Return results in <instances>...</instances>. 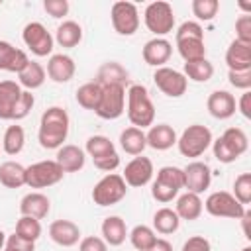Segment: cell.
I'll return each mask as SVG.
<instances>
[{"label":"cell","instance_id":"obj_1","mask_svg":"<svg viewBox=\"0 0 251 251\" xmlns=\"http://www.w3.org/2000/svg\"><path fill=\"white\" fill-rule=\"evenodd\" d=\"M69 127H71V120L67 110L61 106H49L39 120V131H37L39 145L43 149H59L67 141Z\"/></svg>","mask_w":251,"mask_h":251},{"label":"cell","instance_id":"obj_2","mask_svg":"<svg viewBox=\"0 0 251 251\" xmlns=\"http://www.w3.org/2000/svg\"><path fill=\"white\" fill-rule=\"evenodd\" d=\"M176 51L184 59V63L206 59V43L204 29L198 22H182L175 33Z\"/></svg>","mask_w":251,"mask_h":251},{"label":"cell","instance_id":"obj_3","mask_svg":"<svg viewBox=\"0 0 251 251\" xmlns=\"http://www.w3.org/2000/svg\"><path fill=\"white\" fill-rule=\"evenodd\" d=\"M127 100V120L133 127H151L155 120V106L149 98V92L143 84H129L126 92Z\"/></svg>","mask_w":251,"mask_h":251},{"label":"cell","instance_id":"obj_4","mask_svg":"<svg viewBox=\"0 0 251 251\" xmlns=\"http://www.w3.org/2000/svg\"><path fill=\"white\" fill-rule=\"evenodd\" d=\"M212 151L214 157L220 163H233L237 157H241L247 147H249V139L245 135V131L241 127H227L218 139L212 141Z\"/></svg>","mask_w":251,"mask_h":251},{"label":"cell","instance_id":"obj_5","mask_svg":"<svg viewBox=\"0 0 251 251\" xmlns=\"http://www.w3.org/2000/svg\"><path fill=\"white\" fill-rule=\"evenodd\" d=\"M84 153H88V157L92 159L98 171L112 173L120 167V155L116 151V145L106 135H90L86 139Z\"/></svg>","mask_w":251,"mask_h":251},{"label":"cell","instance_id":"obj_6","mask_svg":"<svg viewBox=\"0 0 251 251\" xmlns=\"http://www.w3.org/2000/svg\"><path fill=\"white\" fill-rule=\"evenodd\" d=\"M182 184H184V180H182V169L173 167V165L161 167L157 171V176H155L153 184H151V196L157 202L167 204V202H171L173 198L178 196Z\"/></svg>","mask_w":251,"mask_h":251},{"label":"cell","instance_id":"obj_7","mask_svg":"<svg viewBox=\"0 0 251 251\" xmlns=\"http://www.w3.org/2000/svg\"><path fill=\"white\" fill-rule=\"evenodd\" d=\"M214 137H212V131L202 126V124H192L188 126L180 137H176V147L180 151L182 157H188V159H196L200 155L206 153V149L212 145Z\"/></svg>","mask_w":251,"mask_h":251},{"label":"cell","instance_id":"obj_8","mask_svg":"<svg viewBox=\"0 0 251 251\" xmlns=\"http://www.w3.org/2000/svg\"><path fill=\"white\" fill-rule=\"evenodd\" d=\"M126 194H127V184H126V180L122 178V175H118V173H108V175H104V176L94 184L90 196H92V200H94L96 206L106 208V206H114V204H118L120 200H124Z\"/></svg>","mask_w":251,"mask_h":251},{"label":"cell","instance_id":"obj_9","mask_svg":"<svg viewBox=\"0 0 251 251\" xmlns=\"http://www.w3.org/2000/svg\"><path fill=\"white\" fill-rule=\"evenodd\" d=\"M143 22H145V27L155 37H163V35L171 33L175 29V12H173V6L169 2H163V0L151 2L145 8V12H143Z\"/></svg>","mask_w":251,"mask_h":251},{"label":"cell","instance_id":"obj_10","mask_svg":"<svg viewBox=\"0 0 251 251\" xmlns=\"http://www.w3.org/2000/svg\"><path fill=\"white\" fill-rule=\"evenodd\" d=\"M63 171L57 161H37L25 167V186L29 188H49L63 180Z\"/></svg>","mask_w":251,"mask_h":251},{"label":"cell","instance_id":"obj_11","mask_svg":"<svg viewBox=\"0 0 251 251\" xmlns=\"http://www.w3.org/2000/svg\"><path fill=\"white\" fill-rule=\"evenodd\" d=\"M204 210L214 218H231V220H239L245 214V206L239 204L233 198V194L226 190L212 192L204 202Z\"/></svg>","mask_w":251,"mask_h":251},{"label":"cell","instance_id":"obj_12","mask_svg":"<svg viewBox=\"0 0 251 251\" xmlns=\"http://www.w3.org/2000/svg\"><path fill=\"white\" fill-rule=\"evenodd\" d=\"M110 20H112V27L116 33L120 35H133L139 29V12L137 6L131 2H114L112 10H110Z\"/></svg>","mask_w":251,"mask_h":251},{"label":"cell","instance_id":"obj_13","mask_svg":"<svg viewBox=\"0 0 251 251\" xmlns=\"http://www.w3.org/2000/svg\"><path fill=\"white\" fill-rule=\"evenodd\" d=\"M22 39H24L25 47L35 57H47V55H51L53 45H55L53 35L47 31V27L41 22H29V24H25V27L22 31Z\"/></svg>","mask_w":251,"mask_h":251},{"label":"cell","instance_id":"obj_14","mask_svg":"<svg viewBox=\"0 0 251 251\" xmlns=\"http://www.w3.org/2000/svg\"><path fill=\"white\" fill-rule=\"evenodd\" d=\"M126 110V88L124 86H102V96L94 114L102 120H118Z\"/></svg>","mask_w":251,"mask_h":251},{"label":"cell","instance_id":"obj_15","mask_svg":"<svg viewBox=\"0 0 251 251\" xmlns=\"http://www.w3.org/2000/svg\"><path fill=\"white\" fill-rule=\"evenodd\" d=\"M153 82L169 98H180L186 92V88H188L186 76L180 71L171 69V67H159V69H155Z\"/></svg>","mask_w":251,"mask_h":251},{"label":"cell","instance_id":"obj_16","mask_svg":"<svg viewBox=\"0 0 251 251\" xmlns=\"http://www.w3.org/2000/svg\"><path fill=\"white\" fill-rule=\"evenodd\" d=\"M153 173H155L153 161H151L149 157L137 155V157H133V159L126 165V169H124V173H122V178L126 180L127 186H131V188H141V186H145V184L151 182Z\"/></svg>","mask_w":251,"mask_h":251},{"label":"cell","instance_id":"obj_17","mask_svg":"<svg viewBox=\"0 0 251 251\" xmlns=\"http://www.w3.org/2000/svg\"><path fill=\"white\" fill-rule=\"evenodd\" d=\"M182 180H184L182 188H186V192L202 194L204 190L210 188L212 169L202 161H192L182 169Z\"/></svg>","mask_w":251,"mask_h":251},{"label":"cell","instance_id":"obj_18","mask_svg":"<svg viewBox=\"0 0 251 251\" xmlns=\"http://www.w3.org/2000/svg\"><path fill=\"white\" fill-rule=\"evenodd\" d=\"M173 55V45L171 41H167L165 37H153L149 39L143 49H141V57L147 65L159 69V67H165V63L171 59Z\"/></svg>","mask_w":251,"mask_h":251},{"label":"cell","instance_id":"obj_19","mask_svg":"<svg viewBox=\"0 0 251 251\" xmlns=\"http://www.w3.org/2000/svg\"><path fill=\"white\" fill-rule=\"evenodd\" d=\"M47 76L57 82V84H63V82H69L75 73H76V65L73 61V57L65 55V53H55L49 57L47 61Z\"/></svg>","mask_w":251,"mask_h":251},{"label":"cell","instance_id":"obj_20","mask_svg":"<svg viewBox=\"0 0 251 251\" xmlns=\"http://www.w3.org/2000/svg\"><path fill=\"white\" fill-rule=\"evenodd\" d=\"M49 237L61 247H73L80 241V227L71 220H55L49 226Z\"/></svg>","mask_w":251,"mask_h":251},{"label":"cell","instance_id":"obj_21","mask_svg":"<svg viewBox=\"0 0 251 251\" xmlns=\"http://www.w3.org/2000/svg\"><path fill=\"white\" fill-rule=\"evenodd\" d=\"M206 108L212 118L227 120L235 114V98L227 90H214L206 100Z\"/></svg>","mask_w":251,"mask_h":251},{"label":"cell","instance_id":"obj_22","mask_svg":"<svg viewBox=\"0 0 251 251\" xmlns=\"http://www.w3.org/2000/svg\"><path fill=\"white\" fill-rule=\"evenodd\" d=\"M55 161L63 173H78V171H82V167L86 163V153L78 145L69 143V145H61L57 149Z\"/></svg>","mask_w":251,"mask_h":251},{"label":"cell","instance_id":"obj_23","mask_svg":"<svg viewBox=\"0 0 251 251\" xmlns=\"http://www.w3.org/2000/svg\"><path fill=\"white\" fill-rule=\"evenodd\" d=\"M24 88L16 80H0V120H14V110Z\"/></svg>","mask_w":251,"mask_h":251},{"label":"cell","instance_id":"obj_24","mask_svg":"<svg viewBox=\"0 0 251 251\" xmlns=\"http://www.w3.org/2000/svg\"><path fill=\"white\" fill-rule=\"evenodd\" d=\"M96 82L100 86H127L129 84V73L124 65H120L118 61H108L98 69L96 75Z\"/></svg>","mask_w":251,"mask_h":251},{"label":"cell","instance_id":"obj_25","mask_svg":"<svg viewBox=\"0 0 251 251\" xmlns=\"http://www.w3.org/2000/svg\"><path fill=\"white\" fill-rule=\"evenodd\" d=\"M29 63V57L25 51L14 47L8 41H0V71L8 73H20Z\"/></svg>","mask_w":251,"mask_h":251},{"label":"cell","instance_id":"obj_26","mask_svg":"<svg viewBox=\"0 0 251 251\" xmlns=\"http://www.w3.org/2000/svg\"><path fill=\"white\" fill-rule=\"evenodd\" d=\"M226 65L229 71H249L251 69V43L233 39L226 51Z\"/></svg>","mask_w":251,"mask_h":251},{"label":"cell","instance_id":"obj_27","mask_svg":"<svg viewBox=\"0 0 251 251\" xmlns=\"http://www.w3.org/2000/svg\"><path fill=\"white\" fill-rule=\"evenodd\" d=\"M145 141L147 147L155 151H167L173 145H176V131L169 124H157L149 127V131L145 133Z\"/></svg>","mask_w":251,"mask_h":251},{"label":"cell","instance_id":"obj_28","mask_svg":"<svg viewBox=\"0 0 251 251\" xmlns=\"http://www.w3.org/2000/svg\"><path fill=\"white\" fill-rule=\"evenodd\" d=\"M51 210V200L43 192H27L20 200V214L35 220H43Z\"/></svg>","mask_w":251,"mask_h":251},{"label":"cell","instance_id":"obj_29","mask_svg":"<svg viewBox=\"0 0 251 251\" xmlns=\"http://www.w3.org/2000/svg\"><path fill=\"white\" fill-rule=\"evenodd\" d=\"M45 78H47V73H45L43 65L37 63V61H31V59H29V63L18 73V84H20L24 90H29V92L35 90V88H39V86H43Z\"/></svg>","mask_w":251,"mask_h":251},{"label":"cell","instance_id":"obj_30","mask_svg":"<svg viewBox=\"0 0 251 251\" xmlns=\"http://www.w3.org/2000/svg\"><path fill=\"white\" fill-rule=\"evenodd\" d=\"M204 210V202L200 200V194H194V192H184L176 198V206H175V212L180 220H198L200 214Z\"/></svg>","mask_w":251,"mask_h":251},{"label":"cell","instance_id":"obj_31","mask_svg":"<svg viewBox=\"0 0 251 251\" xmlns=\"http://www.w3.org/2000/svg\"><path fill=\"white\" fill-rule=\"evenodd\" d=\"M100 229H102V239L106 241V245H112V247L122 245L126 241V237H127L126 222L120 216H108V218H104Z\"/></svg>","mask_w":251,"mask_h":251},{"label":"cell","instance_id":"obj_32","mask_svg":"<svg viewBox=\"0 0 251 251\" xmlns=\"http://www.w3.org/2000/svg\"><path fill=\"white\" fill-rule=\"evenodd\" d=\"M120 147L127 153V155H141L147 147V141H145V131L139 129V127H126L122 133H120Z\"/></svg>","mask_w":251,"mask_h":251},{"label":"cell","instance_id":"obj_33","mask_svg":"<svg viewBox=\"0 0 251 251\" xmlns=\"http://www.w3.org/2000/svg\"><path fill=\"white\" fill-rule=\"evenodd\" d=\"M61 47L65 49H71V47H76L80 41H82V27L80 24L73 22V20H65L57 31H55V37H53Z\"/></svg>","mask_w":251,"mask_h":251},{"label":"cell","instance_id":"obj_34","mask_svg":"<svg viewBox=\"0 0 251 251\" xmlns=\"http://www.w3.org/2000/svg\"><path fill=\"white\" fill-rule=\"evenodd\" d=\"M180 226V218L176 216V212L173 208H159L153 214V231L161 233V235H171L178 229Z\"/></svg>","mask_w":251,"mask_h":251},{"label":"cell","instance_id":"obj_35","mask_svg":"<svg viewBox=\"0 0 251 251\" xmlns=\"http://www.w3.org/2000/svg\"><path fill=\"white\" fill-rule=\"evenodd\" d=\"M0 184L6 188H20L25 184V167L16 161H6L0 165Z\"/></svg>","mask_w":251,"mask_h":251},{"label":"cell","instance_id":"obj_36","mask_svg":"<svg viewBox=\"0 0 251 251\" xmlns=\"http://www.w3.org/2000/svg\"><path fill=\"white\" fill-rule=\"evenodd\" d=\"M100 96H102V86H100L96 80H92V82H84L82 86L76 88V94H75L78 106L84 108V110H92V112L98 108Z\"/></svg>","mask_w":251,"mask_h":251},{"label":"cell","instance_id":"obj_37","mask_svg":"<svg viewBox=\"0 0 251 251\" xmlns=\"http://www.w3.org/2000/svg\"><path fill=\"white\" fill-rule=\"evenodd\" d=\"M186 80H194V82H208L214 76V65L208 59H198V61H190L184 63V73Z\"/></svg>","mask_w":251,"mask_h":251},{"label":"cell","instance_id":"obj_38","mask_svg":"<svg viewBox=\"0 0 251 251\" xmlns=\"http://www.w3.org/2000/svg\"><path fill=\"white\" fill-rule=\"evenodd\" d=\"M25 145V131L22 126L14 124V126H8L6 131H4V137H2V149L4 153L8 155H18Z\"/></svg>","mask_w":251,"mask_h":251},{"label":"cell","instance_id":"obj_39","mask_svg":"<svg viewBox=\"0 0 251 251\" xmlns=\"http://www.w3.org/2000/svg\"><path fill=\"white\" fill-rule=\"evenodd\" d=\"M127 237H129L131 245H133L137 251H149V249L155 245V241H157V235H155L153 227L143 226V224L135 226V227L127 233Z\"/></svg>","mask_w":251,"mask_h":251},{"label":"cell","instance_id":"obj_40","mask_svg":"<svg viewBox=\"0 0 251 251\" xmlns=\"http://www.w3.org/2000/svg\"><path fill=\"white\" fill-rule=\"evenodd\" d=\"M20 237L27 239V241H37L41 237V222L35 220V218H29V216H22L16 224V231Z\"/></svg>","mask_w":251,"mask_h":251},{"label":"cell","instance_id":"obj_41","mask_svg":"<svg viewBox=\"0 0 251 251\" xmlns=\"http://www.w3.org/2000/svg\"><path fill=\"white\" fill-rule=\"evenodd\" d=\"M190 8H192V14L200 22H210L216 18V14L220 10V2L218 0H192Z\"/></svg>","mask_w":251,"mask_h":251},{"label":"cell","instance_id":"obj_42","mask_svg":"<svg viewBox=\"0 0 251 251\" xmlns=\"http://www.w3.org/2000/svg\"><path fill=\"white\" fill-rule=\"evenodd\" d=\"M233 198L239 204H249L251 202V173H241L233 180Z\"/></svg>","mask_w":251,"mask_h":251},{"label":"cell","instance_id":"obj_43","mask_svg":"<svg viewBox=\"0 0 251 251\" xmlns=\"http://www.w3.org/2000/svg\"><path fill=\"white\" fill-rule=\"evenodd\" d=\"M235 39L251 43V14H243L235 20Z\"/></svg>","mask_w":251,"mask_h":251},{"label":"cell","instance_id":"obj_44","mask_svg":"<svg viewBox=\"0 0 251 251\" xmlns=\"http://www.w3.org/2000/svg\"><path fill=\"white\" fill-rule=\"evenodd\" d=\"M33 104H35V96H33L29 90H24V92H22V98H20L16 110H14V120H16V122H18V120H24V118L31 112Z\"/></svg>","mask_w":251,"mask_h":251},{"label":"cell","instance_id":"obj_45","mask_svg":"<svg viewBox=\"0 0 251 251\" xmlns=\"http://www.w3.org/2000/svg\"><path fill=\"white\" fill-rule=\"evenodd\" d=\"M69 2L67 0H43V10L51 18H63L69 14Z\"/></svg>","mask_w":251,"mask_h":251},{"label":"cell","instance_id":"obj_46","mask_svg":"<svg viewBox=\"0 0 251 251\" xmlns=\"http://www.w3.org/2000/svg\"><path fill=\"white\" fill-rule=\"evenodd\" d=\"M229 84L241 90H249L251 88V69L249 71H229L227 73Z\"/></svg>","mask_w":251,"mask_h":251},{"label":"cell","instance_id":"obj_47","mask_svg":"<svg viewBox=\"0 0 251 251\" xmlns=\"http://www.w3.org/2000/svg\"><path fill=\"white\" fill-rule=\"evenodd\" d=\"M6 249H12V251H35V243L20 237L18 233H12V235L6 237Z\"/></svg>","mask_w":251,"mask_h":251},{"label":"cell","instance_id":"obj_48","mask_svg":"<svg viewBox=\"0 0 251 251\" xmlns=\"http://www.w3.org/2000/svg\"><path fill=\"white\" fill-rule=\"evenodd\" d=\"M78 251H108V245L102 237L88 235V237H82L78 241Z\"/></svg>","mask_w":251,"mask_h":251},{"label":"cell","instance_id":"obj_49","mask_svg":"<svg viewBox=\"0 0 251 251\" xmlns=\"http://www.w3.org/2000/svg\"><path fill=\"white\" fill-rule=\"evenodd\" d=\"M180 251H212V245L204 235H192L182 243Z\"/></svg>","mask_w":251,"mask_h":251},{"label":"cell","instance_id":"obj_50","mask_svg":"<svg viewBox=\"0 0 251 251\" xmlns=\"http://www.w3.org/2000/svg\"><path fill=\"white\" fill-rule=\"evenodd\" d=\"M235 108L241 112L243 118L251 120V92H249V90H245V92L241 94V98H239V102L235 104Z\"/></svg>","mask_w":251,"mask_h":251},{"label":"cell","instance_id":"obj_51","mask_svg":"<svg viewBox=\"0 0 251 251\" xmlns=\"http://www.w3.org/2000/svg\"><path fill=\"white\" fill-rule=\"evenodd\" d=\"M239 220H241V224H243V235H245L247 239H251V231H249V220H251V212H249V210H245V214H243Z\"/></svg>","mask_w":251,"mask_h":251},{"label":"cell","instance_id":"obj_52","mask_svg":"<svg viewBox=\"0 0 251 251\" xmlns=\"http://www.w3.org/2000/svg\"><path fill=\"white\" fill-rule=\"evenodd\" d=\"M153 251H173V245L167 241V239H159L157 237V241H155V245L151 247Z\"/></svg>","mask_w":251,"mask_h":251},{"label":"cell","instance_id":"obj_53","mask_svg":"<svg viewBox=\"0 0 251 251\" xmlns=\"http://www.w3.org/2000/svg\"><path fill=\"white\" fill-rule=\"evenodd\" d=\"M4 247H6V233L0 229V251H2Z\"/></svg>","mask_w":251,"mask_h":251},{"label":"cell","instance_id":"obj_54","mask_svg":"<svg viewBox=\"0 0 251 251\" xmlns=\"http://www.w3.org/2000/svg\"><path fill=\"white\" fill-rule=\"evenodd\" d=\"M241 251H251V247H249V245H247V247H243V249H241Z\"/></svg>","mask_w":251,"mask_h":251},{"label":"cell","instance_id":"obj_55","mask_svg":"<svg viewBox=\"0 0 251 251\" xmlns=\"http://www.w3.org/2000/svg\"><path fill=\"white\" fill-rule=\"evenodd\" d=\"M2 251H12V249H6V247H4V249H2Z\"/></svg>","mask_w":251,"mask_h":251},{"label":"cell","instance_id":"obj_56","mask_svg":"<svg viewBox=\"0 0 251 251\" xmlns=\"http://www.w3.org/2000/svg\"><path fill=\"white\" fill-rule=\"evenodd\" d=\"M149 251H153V249H149Z\"/></svg>","mask_w":251,"mask_h":251}]
</instances>
